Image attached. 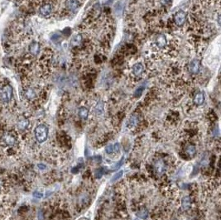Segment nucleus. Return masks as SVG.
<instances>
[{"mask_svg":"<svg viewBox=\"0 0 221 220\" xmlns=\"http://www.w3.org/2000/svg\"><path fill=\"white\" fill-rule=\"evenodd\" d=\"M85 44V40L83 34L80 33H78L72 37L71 40V45L74 48H80L82 47L83 45Z\"/></svg>","mask_w":221,"mask_h":220,"instance_id":"nucleus-11","label":"nucleus"},{"mask_svg":"<svg viewBox=\"0 0 221 220\" xmlns=\"http://www.w3.org/2000/svg\"><path fill=\"white\" fill-rule=\"evenodd\" d=\"M103 174H104V168L101 167L95 170V175L94 176H95V178L100 179V178H101L103 176Z\"/></svg>","mask_w":221,"mask_h":220,"instance_id":"nucleus-23","label":"nucleus"},{"mask_svg":"<svg viewBox=\"0 0 221 220\" xmlns=\"http://www.w3.org/2000/svg\"><path fill=\"white\" fill-rule=\"evenodd\" d=\"M191 206V198L188 196L184 197L181 201V207H182L183 210H188L189 208Z\"/></svg>","mask_w":221,"mask_h":220,"instance_id":"nucleus-17","label":"nucleus"},{"mask_svg":"<svg viewBox=\"0 0 221 220\" xmlns=\"http://www.w3.org/2000/svg\"><path fill=\"white\" fill-rule=\"evenodd\" d=\"M143 89H144V87H143V86H142V87H139V88L135 91V93H134L135 97H139V96H141V94L142 93Z\"/></svg>","mask_w":221,"mask_h":220,"instance_id":"nucleus-25","label":"nucleus"},{"mask_svg":"<svg viewBox=\"0 0 221 220\" xmlns=\"http://www.w3.org/2000/svg\"><path fill=\"white\" fill-rule=\"evenodd\" d=\"M145 73V65L142 61H136L130 67V75L133 79L141 78Z\"/></svg>","mask_w":221,"mask_h":220,"instance_id":"nucleus-4","label":"nucleus"},{"mask_svg":"<svg viewBox=\"0 0 221 220\" xmlns=\"http://www.w3.org/2000/svg\"><path fill=\"white\" fill-rule=\"evenodd\" d=\"M78 115L79 117L83 119V120H86L88 118L89 116V109L86 107H80L79 110H78Z\"/></svg>","mask_w":221,"mask_h":220,"instance_id":"nucleus-16","label":"nucleus"},{"mask_svg":"<svg viewBox=\"0 0 221 220\" xmlns=\"http://www.w3.org/2000/svg\"><path fill=\"white\" fill-rule=\"evenodd\" d=\"M138 123H139V117H138V115L133 114V116L130 117L129 120L128 122V126L132 128V127H134L138 124Z\"/></svg>","mask_w":221,"mask_h":220,"instance_id":"nucleus-18","label":"nucleus"},{"mask_svg":"<svg viewBox=\"0 0 221 220\" xmlns=\"http://www.w3.org/2000/svg\"><path fill=\"white\" fill-rule=\"evenodd\" d=\"M123 175H124V170H119L118 172H117L115 175H114V176L111 178V181L114 182L116 181V180H118L120 179L121 177L123 176Z\"/></svg>","mask_w":221,"mask_h":220,"instance_id":"nucleus-22","label":"nucleus"},{"mask_svg":"<svg viewBox=\"0 0 221 220\" xmlns=\"http://www.w3.org/2000/svg\"><path fill=\"white\" fill-rule=\"evenodd\" d=\"M171 41L165 34H158L155 37L153 41V47L159 52L167 53L171 49Z\"/></svg>","mask_w":221,"mask_h":220,"instance_id":"nucleus-2","label":"nucleus"},{"mask_svg":"<svg viewBox=\"0 0 221 220\" xmlns=\"http://www.w3.org/2000/svg\"><path fill=\"white\" fill-rule=\"evenodd\" d=\"M173 20H174L175 25L177 26H179V27L183 26L187 21V14L185 11L179 10L174 14Z\"/></svg>","mask_w":221,"mask_h":220,"instance_id":"nucleus-8","label":"nucleus"},{"mask_svg":"<svg viewBox=\"0 0 221 220\" xmlns=\"http://www.w3.org/2000/svg\"><path fill=\"white\" fill-rule=\"evenodd\" d=\"M159 2L162 5L167 6V5H169L171 3V0H159Z\"/></svg>","mask_w":221,"mask_h":220,"instance_id":"nucleus-27","label":"nucleus"},{"mask_svg":"<svg viewBox=\"0 0 221 220\" xmlns=\"http://www.w3.org/2000/svg\"><path fill=\"white\" fill-rule=\"evenodd\" d=\"M41 51V44L37 41H33L28 46L27 49V54L33 57H35L38 55Z\"/></svg>","mask_w":221,"mask_h":220,"instance_id":"nucleus-10","label":"nucleus"},{"mask_svg":"<svg viewBox=\"0 0 221 220\" xmlns=\"http://www.w3.org/2000/svg\"><path fill=\"white\" fill-rule=\"evenodd\" d=\"M54 4L52 2L47 1L39 7V13L44 18H50L54 12Z\"/></svg>","mask_w":221,"mask_h":220,"instance_id":"nucleus-7","label":"nucleus"},{"mask_svg":"<svg viewBox=\"0 0 221 220\" xmlns=\"http://www.w3.org/2000/svg\"><path fill=\"white\" fill-rule=\"evenodd\" d=\"M205 94L203 92H198L195 95L194 103L195 105L201 106L205 103Z\"/></svg>","mask_w":221,"mask_h":220,"instance_id":"nucleus-14","label":"nucleus"},{"mask_svg":"<svg viewBox=\"0 0 221 220\" xmlns=\"http://www.w3.org/2000/svg\"><path fill=\"white\" fill-rule=\"evenodd\" d=\"M105 152H106L107 154H112V153H114V145L110 144L109 146H107L106 148H105Z\"/></svg>","mask_w":221,"mask_h":220,"instance_id":"nucleus-24","label":"nucleus"},{"mask_svg":"<svg viewBox=\"0 0 221 220\" xmlns=\"http://www.w3.org/2000/svg\"><path fill=\"white\" fill-rule=\"evenodd\" d=\"M33 196L35 197V198H37V199H41V198H42V196H43V194H42V193L38 192V191H36V192L33 193Z\"/></svg>","mask_w":221,"mask_h":220,"instance_id":"nucleus-28","label":"nucleus"},{"mask_svg":"<svg viewBox=\"0 0 221 220\" xmlns=\"http://www.w3.org/2000/svg\"><path fill=\"white\" fill-rule=\"evenodd\" d=\"M103 103L102 101H100V102H98L96 106H95V112H96V113L98 114H102V113L103 112Z\"/></svg>","mask_w":221,"mask_h":220,"instance_id":"nucleus-21","label":"nucleus"},{"mask_svg":"<svg viewBox=\"0 0 221 220\" xmlns=\"http://www.w3.org/2000/svg\"><path fill=\"white\" fill-rule=\"evenodd\" d=\"M186 154L189 155V156H194L195 155V152H196V149H195V147L193 146V145H189L187 146L186 148Z\"/></svg>","mask_w":221,"mask_h":220,"instance_id":"nucleus-19","label":"nucleus"},{"mask_svg":"<svg viewBox=\"0 0 221 220\" xmlns=\"http://www.w3.org/2000/svg\"><path fill=\"white\" fill-rule=\"evenodd\" d=\"M0 141L1 142L7 147H15L17 143H18V139L16 138L14 134H12V132H4L2 134L1 138H0Z\"/></svg>","mask_w":221,"mask_h":220,"instance_id":"nucleus-6","label":"nucleus"},{"mask_svg":"<svg viewBox=\"0 0 221 220\" xmlns=\"http://www.w3.org/2000/svg\"><path fill=\"white\" fill-rule=\"evenodd\" d=\"M123 162H124V157L121 159L120 161L116 164V166H114V169H118V168L120 167L121 166H122V164H123Z\"/></svg>","mask_w":221,"mask_h":220,"instance_id":"nucleus-29","label":"nucleus"},{"mask_svg":"<svg viewBox=\"0 0 221 220\" xmlns=\"http://www.w3.org/2000/svg\"><path fill=\"white\" fill-rule=\"evenodd\" d=\"M80 7V0H65V8L68 12H76L79 10Z\"/></svg>","mask_w":221,"mask_h":220,"instance_id":"nucleus-9","label":"nucleus"},{"mask_svg":"<svg viewBox=\"0 0 221 220\" xmlns=\"http://www.w3.org/2000/svg\"><path fill=\"white\" fill-rule=\"evenodd\" d=\"M17 126L20 130H26L29 126V121L27 117L22 116L18 118L17 122Z\"/></svg>","mask_w":221,"mask_h":220,"instance_id":"nucleus-13","label":"nucleus"},{"mask_svg":"<svg viewBox=\"0 0 221 220\" xmlns=\"http://www.w3.org/2000/svg\"><path fill=\"white\" fill-rule=\"evenodd\" d=\"M137 216L142 219H146L148 216V211H147L146 208H142L141 210H139L138 213H137Z\"/></svg>","mask_w":221,"mask_h":220,"instance_id":"nucleus-20","label":"nucleus"},{"mask_svg":"<svg viewBox=\"0 0 221 220\" xmlns=\"http://www.w3.org/2000/svg\"><path fill=\"white\" fill-rule=\"evenodd\" d=\"M155 169H156V172L159 175L164 174V172L166 171V165L164 162L162 160L156 161V163H155Z\"/></svg>","mask_w":221,"mask_h":220,"instance_id":"nucleus-15","label":"nucleus"},{"mask_svg":"<svg viewBox=\"0 0 221 220\" xmlns=\"http://www.w3.org/2000/svg\"><path fill=\"white\" fill-rule=\"evenodd\" d=\"M38 167L40 170H45L46 169V166L43 164H39L38 165Z\"/></svg>","mask_w":221,"mask_h":220,"instance_id":"nucleus-30","label":"nucleus"},{"mask_svg":"<svg viewBox=\"0 0 221 220\" xmlns=\"http://www.w3.org/2000/svg\"><path fill=\"white\" fill-rule=\"evenodd\" d=\"M35 138L39 143H42L47 141L48 138V127L45 124H39L34 131Z\"/></svg>","mask_w":221,"mask_h":220,"instance_id":"nucleus-5","label":"nucleus"},{"mask_svg":"<svg viewBox=\"0 0 221 220\" xmlns=\"http://www.w3.org/2000/svg\"><path fill=\"white\" fill-rule=\"evenodd\" d=\"M26 85H23V96L28 102L36 101L37 99L40 96V90L37 87L31 85L29 81H26Z\"/></svg>","mask_w":221,"mask_h":220,"instance_id":"nucleus-3","label":"nucleus"},{"mask_svg":"<svg viewBox=\"0 0 221 220\" xmlns=\"http://www.w3.org/2000/svg\"><path fill=\"white\" fill-rule=\"evenodd\" d=\"M201 61L197 59H194L193 61L190 62L188 65V71L191 75H197L201 71Z\"/></svg>","mask_w":221,"mask_h":220,"instance_id":"nucleus-12","label":"nucleus"},{"mask_svg":"<svg viewBox=\"0 0 221 220\" xmlns=\"http://www.w3.org/2000/svg\"><path fill=\"white\" fill-rule=\"evenodd\" d=\"M134 220H139V219H134Z\"/></svg>","mask_w":221,"mask_h":220,"instance_id":"nucleus-31","label":"nucleus"},{"mask_svg":"<svg viewBox=\"0 0 221 220\" xmlns=\"http://www.w3.org/2000/svg\"><path fill=\"white\" fill-rule=\"evenodd\" d=\"M13 100V89L8 80L0 82V103L4 105L9 104Z\"/></svg>","mask_w":221,"mask_h":220,"instance_id":"nucleus-1","label":"nucleus"},{"mask_svg":"<svg viewBox=\"0 0 221 220\" xmlns=\"http://www.w3.org/2000/svg\"><path fill=\"white\" fill-rule=\"evenodd\" d=\"M119 151H120V146H119V143L116 142L115 144H114V152L118 153Z\"/></svg>","mask_w":221,"mask_h":220,"instance_id":"nucleus-26","label":"nucleus"}]
</instances>
